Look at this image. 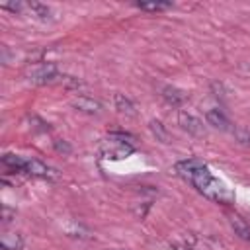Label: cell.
Masks as SVG:
<instances>
[{
    "mask_svg": "<svg viewBox=\"0 0 250 250\" xmlns=\"http://www.w3.org/2000/svg\"><path fill=\"white\" fill-rule=\"evenodd\" d=\"M189 184H191L199 193H203L205 197H209V199H213V201H217V203H232V201H234L232 189H230L227 184H223L221 180H217V178L209 172V168H203L201 172H197V174L189 180Z\"/></svg>",
    "mask_w": 250,
    "mask_h": 250,
    "instance_id": "obj_1",
    "label": "cell"
},
{
    "mask_svg": "<svg viewBox=\"0 0 250 250\" xmlns=\"http://www.w3.org/2000/svg\"><path fill=\"white\" fill-rule=\"evenodd\" d=\"M125 139H129V135H123V133H111V141H107V143L102 146V154H104L105 158H115V160L125 158L127 154L133 152V146L127 145Z\"/></svg>",
    "mask_w": 250,
    "mask_h": 250,
    "instance_id": "obj_2",
    "label": "cell"
},
{
    "mask_svg": "<svg viewBox=\"0 0 250 250\" xmlns=\"http://www.w3.org/2000/svg\"><path fill=\"white\" fill-rule=\"evenodd\" d=\"M27 78H29L33 84H51V82H55L57 78H61V74H59V70H57L55 64H41V66L33 68V70L27 74Z\"/></svg>",
    "mask_w": 250,
    "mask_h": 250,
    "instance_id": "obj_3",
    "label": "cell"
},
{
    "mask_svg": "<svg viewBox=\"0 0 250 250\" xmlns=\"http://www.w3.org/2000/svg\"><path fill=\"white\" fill-rule=\"evenodd\" d=\"M178 123L182 125L184 131H188L193 137H201L203 135V123H201V119L195 117V115H191V113H188V111H180Z\"/></svg>",
    "mask_w": 250,
    "mask_h": 250,
    "instance_id": "obj_4",
    "label": "cell"
},
{
    "mask_svg": "<svg viewBox=\"0 0 250 250\" xmlns=\"http://www.w3.org/2000/svg\"><path fill=\"white\" fill-rule=\"evenodd\" d=\"M23 172H27V174H31V176H39V178H57L59 174H57V170H53V168H49L47 164H43L41 160H27V164H25V170Z\"/></svg>",
    "mask_w": 250,
    "mask_h": 250,
    "instance_id": "obj_5",
    "label": "cell"
},
{
    "mask_svg": "<svg viewBox=\"0 0 250 250\" xmlns=\"http://www.w3.org/2000/svg\"><path fill=\"white\" fill-rule=\"evenodd\" d=\"M72 105H74L78 111H82V113H90V115L102 111V104L96 102L94 98H88V96H80V98L72 100Z\"/></svg>",
    "mask_w": 250,
    "mask_h": 250,
    "instance_id": "obj_6",
    "label": "cell"
},
{
    "mask_svg": "<svg viewBox=\"0 0 250 250\" xmlns=\"http://www.w3.org/2000/svg\"><path fill=\"white\" fill-rule=\"evenodd\" d=\"M229 225H230V229L234 230V234H236L238 238L250 242V225H248L242 217H238V215H229Z\"/></svg>",
    "mask_w": 250,
    "mask_h": 250,
    "instance_id": "obj_7",
    "label": "cell"
},
{
    "mask_svg": "<svg viewBox=\"0 0 250 250\" xmlns=\"http://www.w3.org/2000/svg\"><path fill=\"white\" fill-rule=\"evenodd\" d=\"M205 121L215 127V129H221V131H229L230 129V121L225 117V113L221 109H209L205 113Z\"/></svg>",
    "mask_w": 250,
    "mask_h": 250,
    "instance_id": "obj_8",
    "label": "cell"
},
{
    "mask_svg": "<svg viewBox=\"0 0 250 250\" xmlns=\"http://www.w3.org/2000/svg\"><path fill=\"white\" fill-rule=\"evenodd\" d=\"M162 98L170 104V105H182L186 100H188V94L180 88H174V86H164L162 88Z\"/></svg>",
    "mask_w": 250,
    "mask_h": 250,
    "instance_id": "obj_9",
    "label": "cell"
},
{
    "mask_svg": "<svg viewBox=\"0 0 250 250\" xmlns=\"http://www.w3.org/2000/svg\"><path fill=\"white\" fill-rule=\"evenodd\" d=\"M113 104H115V109H117L119 113H125V115H129V117H135V115H137V107H135V104H133L127 96L115 94V96H113Z\"/></svg>",
    "mask_w": 250,
    "mask_h": 250,
    "instance_id": "obj_10",
    "label": "cell"
},
{
    "mask_svg": "<svg viewBox=\"0 0 250 250\" xmlns=\"http://www.w3.org/2000/svg\"><path fill=\"white\" fill-rule=\"evenodd\" d=\"M0 246L4 250H21L23 248V238L20 232H4L0 236Z\"/></svg>",
    "mask_w": 250,
    "mask_h": 250,
    "instance_id": "obj_11",
    "label": "cell"
},
{
    "mask_svg": "<svg viewBox=\"0 0 250 250\" xmlns=\"http://www.w3.org/2000/svg\"><path fill=\"white\" fill-rule=\"evenodd\" d=\"M25 10L31 16H35L37 20H49L51 18V8L45 6V4H41V2H27L25 4Z\"/></svg>",
    "mask_w": 250,
    "mask_h": 250,
    "instance_id": "obj_12",
    "label": "cell"
},
{
    "mask_svg": "<svg viewBox=\"0 0 250 250\" xmlns=\"http://www.w3.org/2000/svg\"><path fill=\"white\" fill-rule=\"evenodd\" d=\"M148 129H150V133L156 137V141H160V143H170V133H168V129L162 125V121L152 119V121L148 123Z\"/></svg>",
    "mask_w": 250,
    "mask_h": 250,
    "instance_id": "obj_13",
    "label": "cell"
},
{
    "mask_svg": "<svg viewBox=\"0 0 250 250\" xmlns=\"http://www.w3.org/2000/svg\"><path fill=\"white\" fill-rule=\"evenodd\" d=\"M2 162H4L8 168H12V170H25V164H27V160H23V158L18 156V154H4V156H2Z\"/></svg>",
    "mask_w": 250,
    "mask_h": 250,
    "instance_id": "obj_14",
    "label": "cell"
},
{
    "mask_svg": "<svg viewBox=\"0 0 250 250\" xmlns=\"http://www.w3.org/2000/svg\"><path fill=\"white\" fill-rule=\"evenodd\" d=\"M172 4L170 2H139L137 8L146 10V12H160V10H168Z\"/></svg>",
    "mask_w": 250,
    "mask_h": 250,
    "instance_id": "obj_15",
    "label": "cell"
},
{
    "mask_svg": "<svg viewBox=\"0 0 250 250\" xmlns=\"http://www.w3.org/2000/svg\"><path fill=\"white\" fill-rule=\"evenodd\" d=\"M234 137H236V141H238L240 145L250 146V129H246V127H236V129H234Z\"/></svg>",
    "mask_w": 250,
    "mask_h": 250,
    "instance_id": "obj_16",
    "label": "cell"
},
{
    "mask_svg": "<svg viewBox=\"0 0 250 250\" xmlns=\"http://www.w3.org/2000/svg\"><path fill=\"white\" fill-rule=\"evenodd\" d=\"M0 8L12 10V12H21V10H25V4L23 2H4V4H0Z\"/></svg>",
    "mask_w": 250,
    "mask_h": 250,
    "instance_id": "obj_17",
    "label": "cell"
},
{
    "mask_svg": "<svg viewBox=\"0 0 250 250\" xmlns=\"http://www.w3.org/2000/svg\"><path fill=\"white\" fill-rule=\"evenodd\" d=\"M12 219H16V211L10 209L8 205H4V207H2V223L8 225V223H12Z\"/></svg>",
    "mask_w": 250,
    "mask_h": 250,
    "instance_id": "obj_18",
    "label": "cell"
},
{
    "mask_svg": "<svg viewBox=\"0 0 250 250\" xmlns=\"http://www.w3.org/2000/svg\"><path fill=\"white\" fill-rule=\"evenodd\" d=\"M55 146H57V148H59V150H64V152H68V150H70V146H68V145H64V143H62V145H61V143H59V141H55Z\"/></svg>",
    "mask_w": 250,
    "mask_h": 250,
    "instance_id": "obj_19",
    "label": "cell"
},
{
    "mask_svg": "<svg viewBox=\"0 0 250 250\" xmlns=\"http://www.w3.org/2000/svg\"><path fill=\"white\" fill-rule=\"evenodd\" d=\"M176 250H189V248H184V246H178Z\"/></svg>",
    "mask_w": 250,
    "mask_h": 250,
    "instance_id": "obj_20",
    "label": "cell"
}]
</instances>
